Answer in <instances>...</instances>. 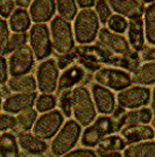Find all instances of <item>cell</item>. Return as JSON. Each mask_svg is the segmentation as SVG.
Returning <instances> with one entry per match:
<instances>
[{"label":"cell","mask_w":155,"mask_h":157,"mask_svg":"<svg viewBox=\"0 0 155 157\" xmlns=\"http://www.w3.org/2000/svg\"><path fill=\"white\" fill-rule=\"evenodd\" d=\"M19 144L26 152L30 155H42L47 151V142L46 140L39 137L34 133H29L28 130H22L19 133Z\"/></svg>","instance_id":"obj_19"},{"label":"cell","mask_w":155,"mask_h":157,"mask_svg":"<svg viewBox=\"0 0 155 157\" xmlns=\"http://www.w3.org/2000/svg\"><path fill=\"white\" fill-rule=\"evenodd\" d=\"M32 17L26 8H17L10 17V28L14 33H26L28 29L32 28Z\"/></svg>","instance_id":"obj_22"},{"label":"cell","mask_w":155,"mask_h":157,"mask_svg":"<svg viewBox=\"0 0 155 157\" xmlns=\"http://www.w3.org/2000/svg\"><path fill=\"white\" fill-rule=\"evenodd\" d=\"M107 26L109 29L118 34H124L125 32H127L128 29V21L127 19L122 15L119 14H113L110 17V20L107 21Z\"/></svg>","instance_id":"obj_33"},{"label":"cell","mask_w":155,"mask_h":157,"mask_svg":"<svg viewBox=\"0 0 155 157\" xmlns=\"http://www.w3.org/2000/svg\"><path fill=\"white\" fill-rule=\"evenodd\" d=\"M142 2H144V4H148V5H150V4H154L155 0H142Z\"/></svg>","instance_id":"obj_46"},{"label":"cell","mask_w":155,"mask_h":157,"mask_svg":"<svg viewBox=\"0 0 155 157\" xmlns=\"http://www.w3.org/2000/svg\"><path fill=\"white\" fill-rule=\"evenodd\" d=\"M132 77L133 83L138 85L147 86L155 84V62H147L140 65Z\"/></svg>","instance_id":"obj_25"},{"label":"cell","mask_w":155,"mask_h":157,"mask_svg":"<svg viewBox=\"0 0 155 157\" xmlns=\"http://www.w3.org/2000/svg\"><path fill=\"white\" fill-rule=\"evenodd\" d=\"M8 75H10L8 61L5 58V56H2L1 57V84H5L8 80Z\"/></svg>","instance_id":"obj_42"},{"label":"cell","mask_w":155,"mask_h":157,"mask_svg":"<svg viewBox=\"0 0 155 157\" xmlns=\"http://www.w3.org/2000/svg\"><path fill=\"white\" fill-rule=\"evenodd\" d=\"M121 136L129 144L144 142V141H150L155 137V128L147 124H138L131 128L122 129Z\"/></svg>","instance_id":"obj_20"},{"label":"cell","mask_w":155,"mask_h":157,"mask_svg":"<svg viewBox=\"0 0 155 157\" xmlns=\"http://www.w3.org/2000/svg\"><path fill=\"white\" fill-rule=\"evenodd\" d=\"M94 7H96V13L99 17L100 22L107 23L110 17L113 15L112 14V8H111L109 1L107 0H97Z\"/></svg>","instance_id":"obj_34"},{"label":"cell","mask_w":155,"mask_h":157,"mask_svg":"<svg viewBox=\"0 0 155 157\" xmlns=\"http://www.w3.org/2000/svg\"><path fill=\"white\" fill-rule=\"evenodd\" d=\"M8 87L17 93H32L38 87V82L30 75H23L18 77H12L8 80Z\"/></svg>","instance_id":"obj_23"},{"label":"cell","mask_w":155,"mask_h":157,"mask_svg":"<svg viewBox=\"0 0 155 157\" xmlns=\"http://www.w3.org/2000/svg\"><path fill=\"white\" fill-rule=\"evenodd\" d=\"M0 151L1 157H20L17 136L10 132H4L0 139Z\"/></svg>","instance_id":"obj_26"},{"label":"cell","mask_w":155,"mask_h":157,"mask_svg":"<svg viewBox=\"0 0 155 157\" xmlns=\"http://www.w3.org/2000/svg\"><path fill=\"white\" fill-rule=\"evenodd\" d=\"M154 126H155V124H154Z\"/></svg>","instance_id":"obj_47"},{"label":"cell","mask_w":155,"mask_h":157,"mask_svg":"<svg viewBox=\"0 0 155 157\" xmlns=\"http://www.w3.org/2000/svg\"><path fill=\"white\" fill-rule=\"evenodd\" d=\"M142 58L148 62H155V45L153 48H147L142 51Z\"/></svg>","instance_id":"obj_43"},{"label":"cell","mask_w":155,"mask_h":157,"mask_svg":"<svg viewBox=\"0 0 155 157\" xmlns=\"http://www.w3.org/2000/svg\"><path fill=\"white\" fill-rule=\"evenodd\" d=\"M112 11L117 14L122 15L127 19L142 17L145 13V7L139 0H107Z\"/></svg>","instance_id":"obj_17"},{"label":"cell","mask_w":155,"mask_h":157,"mask_svg":"<svg viewBox=\"0 0 155 157\" xmlns=\"http://www.w3.org/2000/svg\"><path fill=\"white\" fill-rule=\"evenodd\" d=\"M11 37L10 35V25L6 22L5 19L1 20L0 22V39H1V50L5 48V45L7 44L8 40Z\"/></svg>","instance_id":"obj_39"},{"label":"cell","mask_w":155,"mask_h":157,"mask_svg":"<svg viewBox=\"0 0 155 157\" xmlns=\"http://www.w3.org/2000/svg\"><path fill=\"white\" fill-rule=\"evenodd\" d=\"M29 45L39 61L47 59L51 55L54 45L50 29L46 23H35L32 26L29 32Z\"/></svg>","instance_id":"obj_5"},{"label":"cell","mask_w":155,"mask_h":157,"mask_svg":"<svg viewBox=\"0 0 155 157\" xmlns=\"http://www.w3.org/2000/svg\"><path fill=\"white\" fill-rule=\"evenodd\" d=\"M144 23L146 40L149 44L155 45V2L145 8Z\"/></svg>","instance_id":"obj_28"},{"label":"cell","mask_w":155,"mask_h":157,"mask_svg":"<svg viewBox=\"0 0 155 157\" xmlns=\"http://www.w3.org/2000/svg\"><path fill=\"white\" fill-rule=\"evenodd\" d=\"M94 79L98 84L119 92L129 87L133 83V77L127 71L117 67H101L96 72Z\"/></svg>","instance_id":"obj_9"},{"label":"cell","mask_w":155,"mask_h":157,"mask_svg":"<svg viewBox=\"0 0 155 157\" xmlns=\"http://www.w3.org/2000/svg\"><path fill=\"white\" fill-rule=\"evenodd\" d=\"M77 0H56V8L58 15L68 21L75 20L77 17Z\"/></svg>","instance_id":"obj_29"},{"label":"cell","mask_w":155,"mask_h":157,"mask_svg":"<svg viewBox=\"0 0 155 157\" xmlns=\"http://www.w3.org/2000/svg\"><path fill=\"white\" fill-rule=\"evenodd\" d=\"M140 57H139L137 51H133L132 54H129L127 56H117L113 55L110 61V64H113L118 67H122L129 71L135 72L140 67Z\"/></svg>","instance_id":"obj_27"},{"label":"cell","mask_w":155,"mask_h":157,"mask_svg":"<svg viewBox=\"0 0 155 157\" xmlns=\"http://www.w3.org/2000/svg\"><path fill=\"white\" fill-rule=\"evenodd\" d=\"M91 93L97 111L100 114L109 115L113 114L116 111V97L113 92L100 84H93L91 87Z\"/></svg>","instance_id":"obj_13"},{"label":"cell","mask_w":155,"mask_h":157,"mask_svg":"<svg viewBox=\"0 0 155 157\" xmlns=\"http://www.w3.org/2000/svg\"><path fill=\"white\" fill-rule=\"evenodd\" d=\"M127 142L120 135H109L100 141L97 149L99 157H121V151L126 149Z\"/></svg>","instance_id":"obj_16"},{"label":"cell","mask_w":155,"mask_h":157,"mask_svg":"<svg viewBox=\"0 0 155 157\" xmlns=\"http://www.w3.org/2000/svg\"><path fill=\"white\" fill-rule=\"evenodd\" d=\"M77 58L76 51L74 50L72 52L69 54H64V55H58V59H57V65L60 69H68L69 67H71L70 64Z\"/></svg>","instance_id":"obj_37"},{"label":"cell","mask_w":155,"mask_h":157,"mask_svg":"<svg viewBox=\"0 0 155 157\" xmlns=\"http://www.w3.org/2000/svg\"><path fill=\"white\" fill-rule=\"evenodd\" d=\"M62 157H97V152H94L91 149L79 148V149H75V150L69 151Z\"/></svg>","instance_id":"obj_40"},{"label":"cell","mask_w":155,"mask_h":157,"mask_svg":"<svg viewBox=\"0 0 155 157\" xmlns=\"http://www.w3.org/2000/svg\"><path fill=\"white\" fill-rule=\"evenodd\" d=\"M38 94L35 92L32 93H15L8 95L2 102L4 112L10 114H19L26 109H29L36 102Z\"/></svg>","instance_id":"obj_14"},{"label":"cell","mask_w":155,"mask_h":157,"mask_svg":"<svg viewBox=\"0 0 155 157\" xmlns=\"http://www.w3.org/2000/svg\"><path fill=\"white\" fill-rule=\"evenodd\" d=\"M150 102H152V111H153V114H154V118H155V87L153 89V92H152V100H150Z\"/></svg>","instance_id":"obj_45"},{"label":"cell","mask_w":155,"mask_h":157,"mask_svg":"<svg viewBox=\"0 0 155 157\" xmlns=\"http://www.w3.org/2000/svg\"><path fill=\"white\" fill-rule=\"evenodd\" d=\"M27 40H28V35L26 33H14L13 35H11V37L8 40L7 44H6L5 48L1 50L2 56H5L7 54H12L13 51L18 50L19 48L26 45Z\"/></svg>","instance_id":"obj_31"},{"label":"cell","mask_w":155,"mask_h":157,"mask_svg":"<svg viewBox=\"0 0 155 157\" xmlns=\"http://www.w3.org/2000/svg\"><path fill=\"white\" fill-rule=\"evenodd\" d=\"M56 102L57 99L54 94H50V93H42L36 99V111L41 113H47L50 112L54 109V107L56 106Z\"/></svg>","instance_id":"obj_32"},{"label":"cell","mask_w":155,"mask_h":157,"mask_svg":"<svg viewBox=\"0 0 155 157\" xmlns=\"http://www.w3.org/2000/svg\"><path fill=\"white\" fill-rule=\"evenodd\" d=\"M58 80L60 67L57 65V61L48 58L40 63L36 70V82L38 89L41 93L53 94L58 89Z\"/></svg>","instance_id":"obj_6"},{"label":"cell","mask_w":155,"mask_h":157,"mask_svg":"<svg viewBox=\"0 0 155 157\" xmlns=\"http://www.w3.org/2000/svg\"><path fill=\"white\" fill-rule=\"evenodd\" d=\"M64 122V114L62 111L53 109L50 112L43 113L38 118L33 127V133L43 140H49L54 137Z\"/></svg>","instance_id":"obj_10"},{"label":"cell","mask_w":155,"mask_h":157,"mask_svg":"<svg viewBox=\"0 0 155 157\" xmlns=\"http://www.w3.org/2000/svg\"><path fill=\"white\" fill-rule=\"evenodd\" d=\"M18 126L22 130H29L33 129L34 124L38 120V111L34 108H29L23 112L18 114Z\"/></svg>","instance_id":"obj_30"},{"label":"cell","mask_w":155,"mask_h":157,"mask_svg":"<svg viewBox=\"0 0 155 157\" xmlns=\"http://www.w3.org/2000/svg\"><path fill=\"white\" fill-rule=\"evenodd\" d=\"M96 1L97 0H77V5L82 10H88L96 5Z\"/></svg>","instance_id":"obj_44"},{"label":"cell","mask_w":155,"mask_h":157,"mask_svg":"<svg viewBox=\"0 0 155 157\" xmlns=\"http://www.w3.org/2000/svg\"><path fill=\"white\" fill-rule=\"evenodd\" d=\"M98 44L110 51L112 55L127 56L132 54L131 45L121 34L114 33L109 28H101L98 34Z\"/></svg>","instance_id":"obj_12"},{"label":"cell","mask_w":155,"mask_h":157,"mask_svg":"<svg viewBox=\"0 0 155 157\" xmlns=\"http://www.w3.org/2000/svg\"><path fill=\"white\" fill-rule=\"evenodd\" d=\"M152 100V92L142 85L129 86L120 91L117 95L118 105L124 109H139L147 106Z\"/></svg>","instance_id":"obj_8"},{"label":"cell","mask_w":155,"mask_h":157,"mask_svg":"<svg viewBox=\"0 0 155 157\" xmlns=\"http://www.w3.org/2000/svg\"><path fill=\"white\" fill-rule=\"evenodd\" d=\"M35 55L30 45H23L18 50L13 51L8 58L10 75L12 77L28 75L34 67Z\"/></svg>","instance_id":"obj_11"},{"label":"cell","mask_w":155,"mask_h":157,"mask_svg":"<svg viewBox=\"0 0 155 157\" xmlns=\"http://www.w3.org/2000/svg\"><path fill=\"white\" fill-rule=\"evenodd\" d=\"M82 135V126L76 120H68L62 126L60 132L55 135L50 144V151L54 156H64L71 151L74 147L77 144Z\"/></svg>","instance_id":"obj_3"},{"label":"cell","mask_w":155,"mask_h":157,"mask_svg":"<svg viewBox=\"0 0 155 157\" xmlns=\"http://www.w3.org/2000/svg\"><path fill=\"white\" fill-rule=\"evenodd\" d=\"M50 34L54 49L58 55H64L74 51L75 34L70 21L60 15L55 17L50 23Z\"/></svg>","instance_id":"obj_4"},{"label":"cell","mask_w":155,"mask_h":157,"mask_svg":"<svg viewBox=\"0 0 155 157\" xmlns=\"http://www.w3.org/2000/svg\"><path fill=\"white\" fill-rule=\"evenodd\" d=\"M72 114L78 124L85 127L96 120V105L88 87L76 86L72 89Z\"/></svg>","instance_id":"obj_2"},{"label":"cell","mask_w":155,"mask_h":157,"mask_svg":"<svg viewBox=\"0 0 155 157\" xmlns=\"http://www.w3.org/2000/svg\"><path fill=\"white\" fill-rule=\"evenodd\" d=\"M15 0H1L0 1V7H1V17L2 19L10 17L15 11Z\"/></svg>","instance_id":"obj_38"},{"label":"cell","mask_w":155,"mask_h":157,"mask_svg":"<svg viewBox=\"0 0 155 157\" xmlns=\"http://www.w3.org/2000/svg\"><path fill=\"white\" fill-rule=\"evenodd\" d=\"M116 132L114 120L110 117H99L92 124L88 126L82 134L81 142L84 147L93 148L100 143L105 136Z\"/></svg>","instance_id":"obj_7"},{"label":"cell","mask_w":155,"mask_h":157,"mask_svg":"<svg viewBox=\"0 0 155 157\" xmlns=\"http://www.w3.org/2000/svg\"><path fill=\"white\" fill-rule=\"evenodd\" d=\"M124 157H155V142L144 141L128 146L124 150Z\"/></svg>","instance_id":"obj_24"},{"label":"cell","mask_w":155,"mask_h":157,"mask_svg":"<svg viewBox=\"0 0 155 157\" xmlns=\"http://www.w3.org/2000/svg\"><path fill=\"white\" fill-rule=\"evenodd\" d=\"M139 113V120H140V124H148L153 120L154 118V114H153V111L152 108H148V107H142L138 109Z\"/></svg>","instance_id":"obj_41"},{"label":"cell","mask_w":155,"mask_h":157,"mask_svg":"<svg viewBox=\"0 0 155 157\" xmlns=\"http://www.w3.org/2000/svg\"><path fill=\"white\" fill-rule=\"evenodd\" d=\"M85 77V70L81 65H71L66 69L60 76L58 89L60 92L66 90H71L74 86L79 84Z\"/></svg>","instance_id":"obj_21"},{"label":"cell","mask_w":155,"mask_h":157,"mask_svg":"<svg viewBox=\"0 0 155 157\" xmlns=\"http://www.w3.org/2000/svg\"><path fill=\"white\" fill-rule=\"evenodd\" d=\"M60 107L66 117H71L72 114V90H66L60 97Z\"/></svg>","instance_id":"obj_35"},{"label":"cell","mask_w":155,"mask_h":157,"mask_svg":"<svg viewBox=\"0 0 155 157\" xmlns=\"http://www.w3.org/2000/svg\"><path fill=\"white\" fill-rule=\"evenodd\" d=\"M128 42L129 45L134 51L140 52L145 49V40H146V34H145V23L142 17H137V19H131L128 21Z\"/></svg>","instance_id":"obj_18"},{"label":"cell","mask_w":155,"mask_h":157,"mask_svg":"<svg viewBox=\"0 0 155 157\" xmlns=\"http://www.w3.org/2000/svg\"><path fill=\"white\" fill-rule=\"evenodd\" d=\"M56 10V0H33L29 14L35 23H44L54 19Z\"/></svg>","instance_id":"obj_15"},{"label":"cell","mask_w":155,"mask_h":157,"mask_svg":"<svg viewBox=\"0 0 155 157\" xmlns=\"http://www.w3.org/2000/svg\"><path fill=\"white\" fill-rule=\"evenodd\" d=\"M18 126V119L11 115L10 113L1 114V130L6 132L10 129H14Z\"/></svg>","instance_id":"obj_36"},{"label":"cell","mask_w":155,"mask_h":157,"mask_svg":"<svg viewBox=\"0 0 155 157\" xmlns=\"http://www.w3.org/2000/svg\"><path fill=\"white\" fill-rule=\"evenodd\" d=\"M100 20L96 11L88 8L78 12L74 23L75 40L81 45L91 44L98 37Z\"/></svg>","instance_id":"obj_1"}]
</instances>
